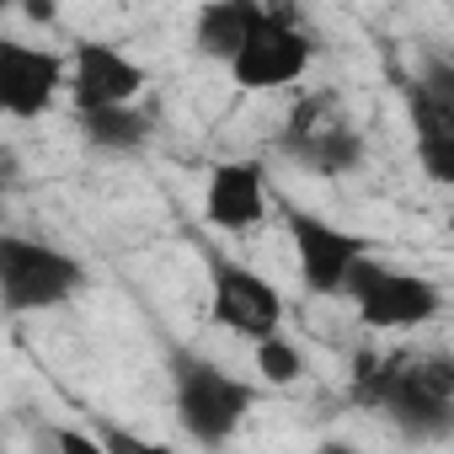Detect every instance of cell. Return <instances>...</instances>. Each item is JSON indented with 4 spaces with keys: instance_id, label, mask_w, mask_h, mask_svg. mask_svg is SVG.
Masks as SVG:
<instances>
[{
    "instance_id": "5bb4252c",
    "label": "cell",
    "mask_w": 454,
    "mask_h": 454,
    "mask_svg": "<svg viewBox=\"0 0 454 454\" xmlns=\"http://www.w3.org/2000/svg\"><path fill=\"white\" fill-rule=\"evenodd\" d=\"M81 118V139L91 150H113V155H129L150 139V118L139 107H102V113H75Z\"/></svg>"
},
{
    "instance_id": "5b68a950",
    "label": "cell",
    "mask_w": 454,
    "mask_h": 454,
    "mask_svg": "<svg viewBox=\"0 0 454 454\" xmlns=\"http://www.w3.org/2000/svg\"><path fill=\"white\" fill-rule=\"evenodd\" d=\"M342 294L353 300V310L369 332H411L443 310V289L433 278L385 268L380 257H358L353 273L342 278Z\"/></svg>"
},
{
    "instance_id": "277c9868",
    "label": "cell",
    "mask_w": 454,
    "mask_h": 454,
    "mask_svg": "<svg viewBox=\"0 0 454 454\" xmlns=\"http://www.w3.org/2000/svg\"><path fill=\"white\" fill-rule=\"evenodd\" d=\"M278 155L294 160L310 176H348V171L364 166L369 145H364L358 123L342 113V102L332 91H310L289 113V123L278 134Z\"/></svg>"
},
{
    "instance_id": "7c38bea8",
    "label": "cell",
    "mask_w": 454,
    "mask_h": 454,
    "mask_svg": "<svg viewBox=\"0 0 454 454\" xmlns=\"http://www.w3.org/2000/svg\"><path fill=\"white\" fill-rule=\"evenodd\" d=\"M203 219L224 236H247L268 219V171L262 160H219L208 166Z\"/></svg>"
},
{
    "instance_id": "ac0fdd59",
    "label": "cell",
    "mask_w": 454,
    "mask_h": 454,
    "mask_svg": "<svg viewBox=\"0 0 454 454\" xmlns=\"http://www.w3.org/2000/svg\"><path fill=\"white\" fill-rule=\"evenodd\" d=\"M321 454H358V449H353V443H342V438H326V443H321Z\"/></svg>"
},
{
    "instance_id": "d6986e66",
    "label": "cell",
    "mask_w": 454,
    "mask_h": 454,
    "mask_svg": "<svg viewBox=\"0 0 454 454\" xmlns=\"http://www.w3.org/2000/svg\"><path fill=\"white\" fill-rule=\"evenodd\" d=\"M0 208H6V182H0Z\"/></svg>"
},
{
    "instance_id": "7a4b0ae2",
    "label": "cell",
    "mask_w": 454,
    "mask_h": 454,
    "mask_svg": "<svg viewBox=\"0 0 454 454\" xmlns=\"http://www.w3.org/2000/svg\"><path fill=\"white\" fill-rule=\"evenodd\" d=\"M171 406H176V422L182 433L198 443V449H224L247 417L257 411L262 390L247 385L241 374H231L224 364L203 358L198 348H171Z\"/></svg>"
},
{
    "instance_id": "9c48e42d",
    "label": "cell",
    "mask_w": 454,
    "mask_h": 454,
    "mask_svg": "<svg viewBox=\"0 0 454 454\" xmlns=\"http://www.w3.org/2000/svg\"><path fill=\"white\" fill-rule=\"evenodd\" d=\"M65 91V54L0 33V113L6 118H43Z\"/></svg>"
},
{
    "instance_id": "8992f818",
    "label": "cell",
    "mask_w": 454,
    "mask_h": 454,
    "mask_svg": "<svg viewBox=\"0 0 454 454\" xmlns=\"http://www.w3.org/2000/svg\"><path fill=\"white\" fill-rule=\"evenodd\" d=\"M316 59V38L305 33L300 12L294 6H262L247 43L236 49L231 59V81L241 91H278V86H294Z\"/></svg>"
},
{
    "instance_id": "30bf717a",
    "label": "cell",
    "mask_w": 454,
    "mask_h": 454,
    "mask_svg": "<svg viewBox=\"0 0 454 454\" xmlns=\"http://www.w3.org/2000/svg\"><path fill=\"white\" fill-rule=\"evenodd\" d=\"M65 86H70V102L75 113H102V107H134L139 91H145V70L102 43V38H81L65 59Z\"/></svg>"
},
{
    "instance_id": "9a60e30c",
    "label": "cell",
    "mask_w": 454,
    "mask_h": 454,
    "mask_svg": "<svg viewBox=\"0 0 454 454\" xmlns=\"http://www.w3.org/2000/svg\"><path fill=\"white\" fill-rule=\"evenodd\" d=\"M300 374H305V358H300V348L284 332L257 342V380L262 385H294Z\"/></svg>"
},
{
    "instance_id": "52a82bcc",
    "label": "cell",
    "mask_w": 454,
    "mask_h": 454,
    "mask_svg": "<svg viewBox=\"0 0 454 454\" xmlns=\"http://www.w3.org/2000/svg\"><path fill=\"white\" fill-rule=\"evenodd\" d=\"M203 268H208V316L219 332L247 337V342L284 332V294L257 268H247L241 257H224L214 247L203 252Z\"/></svg>"
},
{
    "instance_id": "6da1fadb",
    "label": "cell",
    "mask_w": 454,
    "mask_h": 454,
    "mask_svg": "<svg viewBox=\"0 0 454 454\" xmlns=\"http://www.w3.org/2000/svg\"><path fill=\"white\" fill-rule=\"evenodd\" d=\"M348 395L364 411H385L411 438H443L454 422V358L449 353H353Z\"/></svg>"
},
{
    "instance_id": "e0dca14e",
    "label": "cell",
    "mask_w": 454,
    "mask_h": 454,
    "mask_svg": "<svg viewBox=\"0 0 454 454\" xmlns=\"http://www.w3.org/2000/svg\"><path fill=\"white\" fill-rule=\"evenodd\" d=\"M54 454H102V443L86 427H54Z\"/></svg>"
},
{
    "instance_id": "3957f363",
    "label": "cell",
    "mask_w": 454,
    "mask_h": 454,
    "mask_svg": "<svg viewBox=\"0 0 454 454\" xmlns=\"http://www.w3.org/2000/svg\"><path fill=\"white\" fill-rule=\"evenodd\" d=\"M86 289L81 257L33 241V236H6L0 231V310L6 316H43L59 310L70 294Z\"/></svg>"
},
{
    "instance_id": "2e32d148",
    "label": "cell",
    "mask_w": 454,
    "mask_h": 454,
    "mask_svg": "<svg viewBox=\"0 0 454 454\" xmlns=\"http://www.w3.org/2000/svg\"><path fill=\"white\" fill-rule=\"evenodd\" d=\"M97 443H102V454H176L171 443L145 438V433H134V427H123V422H102V427H97Z\"/></svg>"
},
{
    "instance_id": "ba28073f",
    "label": "cell",
    "mask_w": 454,
    "mask_h": 454,
    "mask_svg": "<svg viewBox=\"0 0 454 454\" xmlns=\"http://www.w3.org/2000/svg\"><path fill=\"white\" fill-rule=\"evenodd\" d=\"M284 224L294 236V262H300V284L321 300L342 294V278L353 273L358 257H374V241L358 236V231H342V224L300 208V203H284Z\"/></svg>"
},
{
    "instance_id": "4fadbf2b",
    "label": "cell",
    "mask_w": 454,
    "mask_h": 454,
    "mask_svg": "<svg viewBox=\"0 0 454 454\" xmlns=\"http://www.w3.org/2000/svg\"><path fill=\"white\" fill-rule=\"evenodd\" d=\"M257 12H262V0H214V6H203L198 22H192V49H198L203 59L231 65L236 49L247 43Z\"/></svg>"
},
{
    "instance_id": "8fae6325",
    "label": "cell",
    "mask_w": 454,
    "mask_h": 454,
    "mask_svg": "<svg viewBox=\"0 0 454 454\" xmlns=\"http://www.w3.org/2000/svg\"><path fill=\"white\" fill-rule=\"evenodd\" d=\"M406 113L417 129V160L433 182H454V70L433 65L406 86Z\"/></svg>"
}]
</instances>
